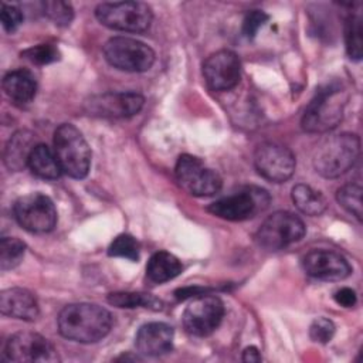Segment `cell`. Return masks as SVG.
Returning a JSON list of instances; mask_svg holds the SVG:
<instances>
[{
    "instance_id": "cell-1",
    "label": "cell",
    "mask_w": 363,
    "mask_h": 363,
    "mask_svg": "<svg viewBox=\"0 0 363 363\" xmlns=\"http://www.w3.org/2000/svg\"><path fill=\"white\" fill-rule=\"evenodd\" d=\"M112 322L111 312L96 303H69L58 315V330L65 339L95 343L111 332Z\"/></svg>"
},
{
    "instance_id": "cell-2",
    "label": "cell",
    "mask_w": 363,
    "mask_h": 363,
    "mask_svg": "<svg viewBox=\"0 0 363 363\" xmlns=\"http://www.w3.org/2000/svg\"><path fill=\"white\" fill-rule=\"evenodd\" d=\"M360 155V139L354 133H337L326 136L313 153L316 173L326 179H335L353 167Z\"/></svg>"
},
{
    "instance_id": "cell-3",
    "label": "cell",
    "mask_w": 363,
    "mask_h": 363,
    "mask_svg": "<svg viewBox=\"0 0 363 363\" xmlns=\"http://www.w3.org/2000/svg\"><path fill=\"white\" fill-rule=\"evenodd\" d=\"M346 92L342 86L326 85L320 88L305 108L302 128L311 133H325L339 125L346 105Z\"/></svg>"
},
{
    "instance_id": "cell-4",
    "label": "cell",
    "mask_w": 363,
    "mask_h": 363,
    "mask_svg": "<svg viewBox=\"0 0 363 363\" xmlns=\"http://www.w3.org/2000/svg\"><path fill=\"white\" fill-rule=\"evenodd\" d=\"M54 153L62 173L84 179L91 167V149L81 130L71 123L60 125L54 132Z\"/></svg>"
},
{
    "instance_id": "cell-5",
    "label": "cell",
    "mask_w": 363,
    "mask_h": 363,
    "mask_svg": "<svg viewBox=\"0 0 363 363\" xmlns=\"http://www.w3.org/2000/svg\"><path fill=\"white\" fill-rule=\"evenodd\" d=\"M95 16L102 26L126 33H143L153 20L152 9L142 1L101 3L95 9Z\"/></svg>"
},
{
    "instance_id": "cell-6",
    "label": "cell",
    "mask_w": 363,
    "mask_h": 363,
    "mask_svg": "<svg viewBox=\"0 0 363 363\" xmlns=\"http://www.w3.org/2000/svg\"><path fill=\"white\" fill-rule=\"evenodd\" d=\"M269 201L271 197L267 190L250 186L213 201L207 207V211L223 220L242 221L264 211L269 206Z\"/></svg>"
},
{
    "instance_id": "cell-7",
    "label": "cell",
    "mask_w": 363,
    "mask_h": 363,
    "mask_svg": "<svg viewBox=\"0 0 363 363\" xmlns=\"http://www.w3.org/2000/svg\"><path fill=\"white\" fill-rule=\"evenodd\" d=\"M105 60L126 72H145L155 62V51L145 43L129 37H112L104 45Z\"/></svg>"
},
{
    "instance_id": "cell-8",
    "label": "cell",
    "mask_w": 363,
    "mask_h": 363,
    "mask_svg": "<svg viewBox=\"0 0 363 363\" xmlns=\"http://www.w3.org/2000/svg\"><path fill=\"white\" fill-rule=\"evenodd\" d=\"M305 233L306 227L298 216L289 211H277L259 225L255 241L265 250L277 251L299 241Z\"/></svg>"
},
{
    "instance_id": "cell-9",
    "label": "cell",
    "mask_w": 363,
    "mask_h": 363,
    "mask_svg": "<svg viewBox=\"0 0 363 363\" xmlns=\"http://www.w3.org/2000/svg\"><path fill=\"white\" fill-rule=\"evenodd\" d=\"M174 174L179 186L197 197H208L221 190L223 182L217 172L207 167L201 159L193 155H182L177 159Z\"/></svg>"
},
{
    "instance_id": "cell-10",
    "label": "cell",
    "mask_w": 363,
    "mask_h": 363,
    "mask_svg": "<svg viewBox=\"0 0 363 363\" xmlns=\"http://www.w3.org/2000/svg\"><path fill=\"white\" fill-rule=\"evenodd\" d=\"M14 217L24 230L41 234L54 230L57 224V208L48 196L31 193L16 201Z\"/></svg>"
},
{
    "instance_id": "cell-11",
    "label": "cell",
    "mask_w": 363,
    "mask_h": 363,
    "mask_svg": "<svg viewBox=\"0 0 363 363\" xmlns=\"http://www.w3.org/2000/svg\"><path fill=\"white\" fill-rule=\"evenodd\" d=\"M224 303L216 295H199L184 309L182 320L187 333L204 337L211 335L221 323Z\"/></svg>"
},
{
    "instance_id": "cell-12",
    "label": "cell",
    "mask_w": 363,
    "mask_h": 363,
    "mask_svg": "<svg viewBox=\"0 0 363 363\" xmlns=\"http://www.w3.org/2000/svg\"><path fill=\"white\" fill-rule=\"evenodd\" d=\"M4 357L18 363H54L58 353L54 345L35 332H17L10 336L4 346Z\"/></svg>"
},
{
    "instance_id": "cell-13",
    "label": "cell",
    "mask_w": 363,
    "mask_h": 363,
    "mask_svg": "<svg viewBox=\"0 0 363 363\" xmlns=\"http://www.w3.org/2000/svg\"><path fill=\"white\" fill-rule=\"evenodd\" d=\"M254 166L265 180L284 183L295 172L296 160L294 153L284 145L267 142L257 147L254 153Z\"/></svg>"
},
{
    "instance_id": "cell-14",
    "label": "cell",
    "mask_w": 363,
    "mask_h": 363,
    "mask_svg": "<svg viewBox=\"0 0 363 363\" xmlns=\"http://www.w3.org/2000/svg\"><path fill=\"white\" fill-rule=\"evenodd\" d=\"M145 98L138 92H105L84 102V111L98 118H129L140 112Z\"/></svg>"
},
{
    "instance_id": "cell-15",
    "label": "cell",
    "mask_w": 363,
    "mask_h": 363,
    "mask_svg": "<svg viewBox=\"0 0 363 363\" xmlns=\"http://www.w3.org/2000/svg\"><path fill=\"white\" fill-rule=\"evenodd\" d=\"M203 75L210 89L230 91L241 78L240 58L230 50L216 51L203 62Z\"/></svg>"
},
{
    "instance_id": "cell-16",
    "label": "cell",
    "mask_w": 363,
    "mask_h": 363,
    "mask_svg": "<svg viewBox=\"0 0 363 363\" xmlns=\"http://www.w3.org/2000/svg\"><path fill=\"white\" fill-rule=\"evenodd\" d=\"M302 265L308 275L323 281H342L352 272L347 259L332 250L309 251L303 257Z\"/></svg>"
},
{
    "instance_id": "cell-17",
    "label": "cell",
    "mask_w": 363,
    "mask_h": 363,
    "mask_svg": "<svg viewBox=\"0 0 363 363\" xmlns=\"http://www.w3.org/2000/svg\"><path fill=\"white\" fill-rule=\"evenodd\" d=\"M173 328L163 322H149L139 328L135 346L140 354L162 356L173 349Z\"/></svg>"
},
{
    "instance_id": "cell-18",
    "label": "cell",
    "mask_w": 363,
    "mask_h": 363,
    "mask_svg": "<svg viewBox=\"0 0 363 363\" xmlns=\"http://www.w3.org/2000/svg\"><path fill=\"white\" fill-rule=\"evenodd\" d=\"M0 311L3 315L33 322L40 315L35 296L24 288H9L0 294Z\"/></svg>"
},
{
    "instance_id": "cell-19",
    "label": "cell",
    "mask_w": 363,
    "mask_h": 363,
    "mask_svg": "<svg viewBox=\"0 0 363 363\" xmlns=\"http://www.w3.org/2000/svg\"><path fill=\"white\" fill-rule=\"evenodd\" d=\"M3 89L16 105L30 104L37 92V81L27 69H14L4 75Z\"/></svg>"
},
{
    "instance_id": "cell-20",
    "label": "cell",
    "mask_w": 363,
    "mask_h": 363,
    "mask_svg": "<svg viewBox=\"0 0 363 363\" xmlns=\"http://www.w3.org/2000/svg\"><path fill=\"white\" fill-rule=\"evenodd\" d=\"M38 143L35 135L30 130H17L7 142L4 149V163L10 170H21L28 163V157L33 149Z\"/></svg>"
},
{
    "instance_id": "cell-21",
    "label": "cell",
    "mask_w": 363,
    "mask_h": 363,
    "mask_svg": "<svg viewBox=\"0 0 363 363\" xmlns=\"http://www.w3.org/2000/svg\"><path fill=\"white\" fill-rule=\"evenodd\" d=\"M27 166L30 167L33 174H35L37 177H41V179H47V180L58 179L62 173L54 150H51L44 143H38L33 149V152L28 157Z\"/></svg>"
},
{
    "instance_id": "cell-22",
    "label": "cell",
    "mask_w": 363,
    "mask_h": 363,
    "mask_svg": "<svg viewBox=\"0 0 363 363\" xmlns=\"http://www.w3.org/2000/svg\"><path fill=\"white\" fill-rule=\"evenodd\" d=\"M182 272L180 261L167 251L155 252L146 265V275L152 282L163 284Z\"/></svg>"
},
{
    "instance_id": "cell-23",
    "label": "cell",
    "mask_w": 363,
    "mask_h": 363,
    "mask_svg": "<svg viewBox=\"0 0 363 363\" xmlns=\"http://www.w3.org/2000/svg\"><path fill=\"white\" fill-rule=\"evenodd\" d=\"M292 201L306 216H320L328 207V201L320 191L302 183L292 189Z\"/></svg>"
},
{
    "instance_id": "cell-24",
    "label": "cell",
    "mask_w": 363,
    "mask_h": 363,
    "mask_svg": "<svg viewBox=\"0 0 363 363\" xmlns=\"http://www.w3.org/2000/svg\"><path fill=\"white\" fill-rule=\"evenodd\" d=\"M106 301L118 308H149L160 311L163 306L160 299L145 292H113L108 295Z\"/></svg>"
},
{
    "instance_id": "cell-25",
    "label": "cell",
    "mask_w": 363,
    "mask_h": 363,
    "mask_svg": "<svg viewBox=\"0 0 363 363\" xmlns=\"http://www.w3.org/2000/svg\"><path fill=\"white\" fill-rule=\"evenodd\" d=\"M345 44L347 55L359 61L362 58V18L357 13H352L345 24Z\"/></svg>"
},
{
    "instance_id": "cell-26",
    "label": "cell",
    "mask_w": 363,
    "mask_h": 363,
    "mask_svg": "<svg viewBox=\"0 0 363 363\" xmlns=\"http://www.w3.org/2000/svg\"><path fill=\"white\" fill-rule=\"evenodd\" d=\"M26 252V244L16 237H3L0 241V268L9 271L16 268Z\"/></svg>"
},
{
    "instance_id": "cell-27",
    "label": "cell",
    "mask_w": 363,
    "mask_h": 363,
    "mask_svg": "<svg viewBox=\"0 0 363 363\" xmlns=\"http://www.w3.org/2000/svg\"><path fill=\"white\" fill-rule=\"evenodd\" d=\"M337 203L354 216L359 221L362 220V187L356 183H347L342 186L336 193Z\"/></svg>"
},
{
    "instance_id": "cell-28",
    "label": "cell",
    "mask_w": 363,
    "mask_h": 363,
    "mask_svg": "<svg viewBox=\"0 0 363 363\" xmlns=\"http://www.w3.org/2000/svg\"><path fill=\"white\" fill-rule=\"evenodd\" d=\"M140 252L139 241L130 234H119L113 238L108 248L109 257H121L130 261H138Z\"/></svg>"
},
{
    "instance_id": "cell-29",
    "label": "cell",
    "mask_w": 363,
    "mask_h": 363,
    "mask_svg": "<svg viewBox=\"0 0 363 363\" xmlns=\"http://www.w3.org/2000/svg\"><path fill=\"white\" fill-rule=\"evenodd\" d=\"M44 14L54 21V24L65 27L69 26V23L74 18V9L69 3L60 1V0H50L41 3Z\"/></svg>"
},
{
    "instance_id": "cell-30",
    "label": "cell",
    "mask_w": 363,
    "mask_h": 363,
    "mask_svg": "<svg viewBox=\"0 0 363 363\" xmlns=\"http://www.w3.org/2000/svg\"><path fill=\"white\" fill-rule=\"evenodd\" d=\"M21 57L30 61L31 64L37 65H45L51 64L60 60V51L57 47L51 44H38L34 47H30L21 52Z\"/></svg>"
},
{
    "instance_id": "cell-31",
    "label": "cell",
    "mask_w": 363,
    "mask_h": 363,
    "mask_svg": "<svg viewBox=\"0 0 363 363\" xmlns=\"http://www.w3.org/2000/svg\"><path fill=\"white\" fill-rule=\"evenodd\" d=\"M335 335V325L326 318H318L311 323L309 336L316 343H328Z\"/></svg>"
},
{
    "instance_id": "cell-32",
    "label": "cell",
    "mask_w": 363,
    "mask_h": 363,
    "mask_svg": "<svg viewBox=\"0 0 363 363\" xmlns=\"http://www.w3.org/2000/svg\"><path fill=\"white\" fill-rule=\"evenodd\" d=\"M268 14L262 10H251L242 20V33L247 38H252L257 31L268 21Z\"/></svg>"
},
{
    "instance_id": "cell-33",
    "label": "cell",
    "mask_w": 363,
    "mask_h": 363,
    "mask_svg": "<svg viewBox=\"0 0 363 363\" xmlns=\"http://www.w3.org/2000/svg\"><path fill=\"white\" fill-rule=\"evenodd\" d=\"M1 26L7 33H14L23 23V13L18 7L11 4H3L0 13Z\"/></svg>"
},
{
    "instance_id": "cell-34",
    "label": "cell",
    "mask_w": 363,
    "mask_h": 363,
    "mask_svg": "<svg viewBox=\"0 0 363 363\" xmlns=\"http://www.w3.org/2000/svg\"><path fill=\"white\" fill-rule=\"evenodd\" d=\"M333 298H335L336 303L343 306V308H352L357 302L356 292L353 289H350V288H346V286L340 288L339 291H336Z\"/></svg>"
},
{
    "instance_id": "cell-35",
    "label": "cell",
    "mask_w": 363,
    "mask_h": 363,
    "mask_svg": "<svg viewBox=\"0 0 363 363\" xmlns=\"http://www.w3.org/2000/svg\"><path fill=\"white\" fill-rule=\"evenodd\" d=\"M242 362H247V363L261 362V354H259L258 349L255 346L245 347L244 352H242Z\"/></svg>"
}]
</instances>
